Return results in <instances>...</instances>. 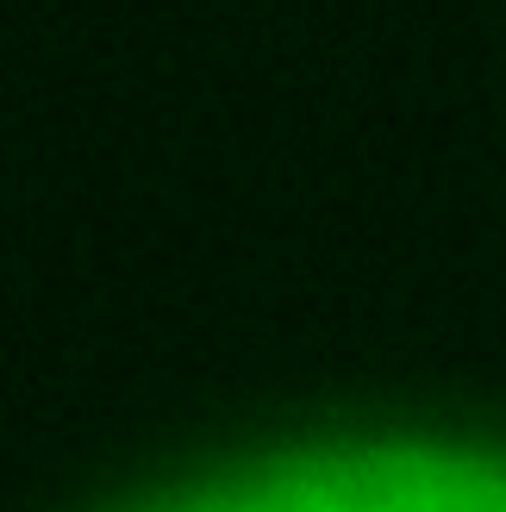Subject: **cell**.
I'll return each mask as SVG.
<instances>
[{
  "label": "cell",
  "instance_id": "obj_1",
  "mask_svg": "<svg viewBox=\"0 0 506 512\" xmlns=\"http://www.w3.org/2000/svg\"><path fill=\"white\" fill-rule=\"evenodd\" d=\"M207 512H506V463L457 450H363L300 463Z\"/></svg>",
  "mask_w": 506,
  "mask_h": 512
}]
</instances>
